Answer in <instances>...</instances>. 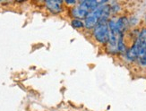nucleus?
<instances>
[{"mask_svg": "<svg viewBox=\"0 0 146 111\" xmlns=\"http://www.w3.org/2000/svg\"><path fill=\"white\" fill-rule=\"evenodd\" d=\"M139 47V57L146 55V29H143L136 41Z\"/></svg>", "mask_w": 146, "mask_h": 111, "instance_id": "nucleus-3", "label": "nucleus"}, {"mask_svg": "<svg viewBox=\"0 0 146 111\" xmlns=\"http://www.w3.org/2000/svg\"><path fill=\"white\" fill-rule=\"evenodd\" d=\"M46 5L48 10L51 11L53 14H58L62 11V1H60V0H56V1L48 0V1L46 2Z\"/></svg>", "mask_w": 146, "mask_h": 111, "instance_id": "nucleus-4", "label": "nucleus"}, {"mask_svg": "<svg viewBox=\"0 0 146 111\" xmlns=\"http://www.w3.org/2000/svg\"><path fill=\"white\" fill-rule=\"evenodd\" d=\"M102 8L103 5H99L96 9L88 14V15L85 17L84 26L87 29H92L98 24L101 17V14H102Z\"/></svg>", "mask_w": 146, "mask_h": 111, "instance_id": "nucleus-2", "label": "nucleus"}, {"mask_svg": "<svg viewBox=\"0 0 146 111\" xmlns=\"http://www.w3.org/2000/svg\"><path fill=\"white\" fill-rule=\"evenodd\" d=\"M140 63H141L142 66H146V55L140 57Z\"/></svg>", "mask_w": 146, "mask_h": 111, "instance_id": "nucleus-11", "label": "nucleus"}, {"mask_svg": "<svg viewBox=\"0 0 146 111\" xmlns=\"http://www.w3.org/2000/svg\"><path fill=\"white\" fill-rule=\"evenodd\" d=\"M126 56H127V58L129 60H135L136 57L139 56V47L136 41L134 44V46L127 51Z\"/></svg>", "mask_w": 146, "mask_h": 111, "instance_id": "nucleus-6", "label": "nucleus"}, {"mask_svg": "<svg viewBox=\"0 0 146 111\" xmlns=\"http://www.w3.org/2000/svg\"><path fill=\"white\" fill-rule=\"evenodd\" d=\"M72 25L74 28H82L84 26V23L81 22L80 20H77V19H74V20L72 21Z\"/></svg>", "mask_w": 146, "mask_h": 111, "instance_id": "nucleus-10", "label": "nucleus"}, {"mask_svg": "<svg viewBox=\"0 0 146 111\" xmlns=\"http://www.w3.org/2000/svg\"><path fill=\"white\" fill-rule=\"evenodd\" d=\"M72 14L76 18H85L88 15V14H90V13L85 11L84 8H82L81 6H77V7H74L72 9Z\"/></svg>", "mask_w": 146, "mask_h": 111, "instance_id": "nucleus-7", "label": "nucleus"}, {"mask_svg": "<svg viewBox=\"0 0 146 111\" xmlns=\"http://www.w3.org/2000/svg\"><path fill=\"white\" fill-rule=\"evenodd\" d=\"M117 49L120 52H125V44L123 42V37L122 34L120 33L119 37H118V41H117Z\"/></svg>", "mask_w": 146, "mask_h": 111, "instance_id": "nucleus-9", "label": "nucleus"}, {"mask_svg": "<svg viewBox=\"0 0 146 111\" xmlns=\"http://www.w3.org/2000/svg\"><path fill=\"white\" fill-rule=\"evenodd\" d=\"M99 5H100V3H98L97 1H94V0H91V1L90 0L82 1L79 5V6H81L82 8H84L88 13H91V12L94 11Z\"/></svg>", "mask_w": 146, "mask_h": 111, "instance_id": "nucleus-5", "label": "nucleus"}, {"mask_svg": "<svg viewBox=\"0 0 146 111\" xmlns=\"http://www.w3.org/2000/svg\"><path fill=\"white\" fill-rule=\"evenodd\" d=\"M116 24H117V28L119 31V33H122L126 29V26L128 24V21L125 17H121L118 19V21L117 23H116Z\"/></svg>", "mask_w": 146, "mask_h": 111, "instance_id": "nucleus-8", "label": "nucleus"}, {"mask_svg": "<svg viewBox=\"0 0 146 111\" xmlns=\"http://www.w3.org/2000/svg\"><path fill=\"white\" fill-rule=\"evenodd\" d=\"M93 36L100 43H107L110 39V31L108 23L105 22H99L94 27Z\"/></svg>", "mask_w": 146, "mask_h": 111, "instance_id": "nucleus-1", "label": "nucleus"}, {"mask_svg": "<svg viewBox=\"0 0 146 111\" xmlns=\"http://www.w3.org/2000/svg\"><path fill=\"white\" fill-rule=\"evenodd\" d=\"M66 3H68V4H74L75 1H74V0H67Z\"/></svg>", "mask_w": 146, "mask_h": 111, "instance_id": "nucleus-12", "label": "nucleus"}]
</instances>
